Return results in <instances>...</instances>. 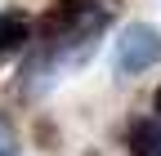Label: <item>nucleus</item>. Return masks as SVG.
<instances>
[{"label":"nucleus","mask_w":161,"mask_h":156,"mask_svg":"<svg viewBox=\"0 0 161 156\" xmlns=\"http://www.w3.org/2000/svg\"><path fill=\"white\" fill-rule=\"evenodd\" d=\"M112 63L121 76H139V71H148L161 63V31L148 27V23H134L121 31V40L112 49Z\"/></svg>","instance_id":"nucleus-1"},{"label":"nucleus","mask_w":161,"mask_h":156,"mask_svg":"<svg viewBox=\"0 0 161 156\" xmlns=\"http://www.w3.org/2000/svg\"><path fill=\"white\" fill-rule=\"evenodd\" d=\"M85 18H94V0H54L49 13L36 23V36L45 45H58V40H67Z\"/></svg>","instance_id":"nucleus-2"},{"label":"nucleus","mask_w":161,"mask_h":156,"mask_svg":"<svg viewBox=\"0 0 161 156\" xmlns=\"http://www.w3.org/2000/svg\"><path fill=\"white\" fill-rule=\"evenodd\" d=\"M27 40H31V18L23 9H5L0 13V63H9Z\"/></svg>","instance_id":"nucleus-3"},{"label":"nucleus","mask_w":161,"mask_h":156,"mask_svg":"<svg viewBox=\"0 0 161 156\" xmlns=\"http://www.w3.org/2000/svg\"><path fill=\"white\" fill-rule=\"evenodd\" d=\"M130 152L134 156H161V121H134L130 125Z\"/></svg>","instance_id":"nucleus-4"},{"label":"nucleus","mask_w":161,"mask_h":156,"mask_svg":"<svg viewBox=\"0 0 161 156\" xmlns=\"http://www.w3.org/2000/svg\"><path fill=\"white\" fill-rule=\"evenodd\" d=\"M0 156H9V147H5V143H0Z\"/></svg>","instance_id":"nucleus-5"},{"label":"nucleus","mask_w":161,"mask_h":156,"mask_svg":"<svg viewBox=\"0 0 161 156\" xmlns=\"http://www.w3.org/2000/svg\"><path fill=\"white\" fill-rule=\"evenodd\" d=\"M157 112H161V89H157Z\"/></svg>","instance_id":"nucleus-6"}]
</instances>
